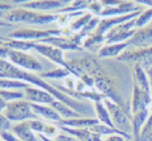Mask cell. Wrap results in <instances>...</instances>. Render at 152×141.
Masks as SVG:
<instances>
[{"label": "cell", "mask_w": 152, "mask_h": 141, "mask_svg": "<svg viewBox=\"0 0 152 141\" xmlns=\"http://www.w3.org/2000/svg\"><path fill=\"white\" fill-rule=\"evenodd\" d=\"M68 66L73 77L78 78L80 74L89 75L94 82V91L101 94L104 99H110L116 104L123 105L116 81L103 69V66L94 57L85 55L81 58H75V60L69 61Z\"/></svg>", "instance_id": "cell-1"}, {"label": "cell", "mask_w": 152, "mask_h": 141, "mask_svg": "<svg viewBox=\"0 0 152 141\" xmlns=\"http://www.w3.org/2000/svg\"><path fill=\"white\" fill-rule=\"evenodd\" d=\"M57 13H42L37 11L16 7L15 9L4 13L0 19L8 24H29V25H48L57 21Z\"/></svg>", "instance_id": "cell-2"}, {"label": "cell", "mask_w": 152, "mask_h": 141, "mask_svg": "<svg viewBox=\"0 0 152 141\" xmlns=\"http://www.w3.org/2000/svg\"><path fill=\"white\" fill-rule=\"evenodd\" d=\"M3 115L7 117L11 123H15V124L29 121V120H39L40 119V117L34 113L33 108H32V103L24 100V99L8 102V105L4 110Z\"/></svg>", "instance_id": "cell-3"}, {"label": "cell", "mask_w": 152, "mask_h": 141, "mask_svg": "<svg viewBox=\"0 0 152 141\" xmlns=\"http://www.w3.org/2000/svg\"><path fill=\"white\" fill-rule=\"evenodd\" d=\"M103 103L106 105V108L109 110V113L115 128L122 132H126L128 134L132 133V123H131L130 111L126 110L123 105H119L115 102L110 100V99H103Z\"/></svg>", "instance_id": "cell-4"}, {"label": "cell", "mask_w": 152, "mask_h": 141, "mask_svg": "<svg viewBox=\"0 0 152 141\" xmlns=\"http://www.w3.org/2000/svg\"><path fill=\"white\" fill-rule=\"evenodd\" d=\"M64 36L62 29L56 28V29H16V31L11 32L8 34L10 39L19 40V41H28V42H40V41L49 39V37H58Z\"/></svg>", "instance_id": "cell-5"}, {"label": "cell", "mask_w": 152, "mask_h": 141, "mask_svg": "<svg viewBox=\"0 0 152 141\" xmlns=\"http://www.w3.org/2000/svg\"><path fill=\"white\" fill-rule=\"evenodd\" d=\"M7 60L11 63H13L15 66H17L19 69H23L29 73H37L42 70V63L36 57L29 54L28 52L10 50Z\"/></svg>", "instance_id": "cell-6"}, {"label": "cell", "mask_w": 152, "mask_h": 141, "mask_svg": "<svg viewBox=\"0 0 152 141\" xmlns=\"http://www.w3.org/2000/svg\"><path fill=\"white\" fill-rule=\"evenodd\" d=\"M116 60L121 62H135L136 65H140L143 69L147 70L152 67V48L126 50Z\"/></svg>", "instance_id": "cell-7"}, {"label": "cell", "mask_w": 152, "mask_h": 141, "mask_svg": "<svg viewBox=\"0 0 152 141\" xmlns=\"http://www.w3.org/2000/svg\"><path fill=\"white\" fill-rule=\"evenodd\" d=\"M33 50H36L37 53H40L41 55H44L45 58L50 60L53 63L58 65L60 67H66L68 66V61H65V57H64V50L56 48V46L48 45V44H42V42H34Z\"/></svg>", "instance_id": "cell-8"}, {"label": "cell", "mask_w": 152, "mask_h": 141, "mask_svg": "<svg viewBox=\"0 0 152 141\" xmlns=\"http://www.w3.org/2000/svg\"><path fill=\"white\" fill-rule=\"evenodd\" d=\"M69 4H70V0H33V1H23L21 7L27 8V9L45 13V11L46 12L53 9L61 11Z\"/></svg>", "instance_id": "cell-9"}, {"label": "cell", "mask_w": 152, "mask_h": 141, "mask_svg": "<svg viewBox=\"0 0 152 141\" xmlns=\"http://www.w3.org/2000/svg\"><path fill=\"white\" fill-rule=\"evenodd\" d=\"M140 11H142V8H140L139 4H136V1H124V0H121L119 4L115 5V7L103 8L99 17L107 19V17H116V16H123V15L140 12Z\"/></svg>", "instance_id": "cell-10"}, {"label": "cell", "mask_w": 152, "mask_h": 141, "mask_svg": "<svg viewBox=\"0 0 152 141\" xmlns=\"http://www.w3.org/2000/svg\"><path fill=\"white\" fill-rule=\"evenodd\" d=\"M23 92H24V100L32 103V104L52 105L57 100L50 92H48V91H45L42 89H39V87H34V86H29Z\"/></svg>", "instance_id": "cell-11"}, {"label": "cell", "mask_w": 152, "mask_h": 141, "mask_svg": "<svg viewBox=\"0 0 152 141\" xmlns=\"http://www.w3.org/2000/svg\"><path fill=\"white\" fill-rule=\"evenodd\" d=\"M151 102H152V94L145 92V91H143L142 89H139L138 86L134 84L132 98H131V103H130L131 115L139 112L142 110H145V108H150Z\"/></svg>", "instance_id": "cell-12"}, {"label": "cell", "mask_w": 152, "mask_h": 141, "mask_svg": "<svg viewBox=\"0 0 152 141\" xmlns=\"http://www.w3.org/2000/svg\"><path fill=\"white\" fill-rule=\"evenodd\" d=\"M42 44H48V45L56 46V48L61 49V50H82V45L77 41V39L74 37V34L70 37L65 36H58V37H49L42 41H40Z\"/></svg>", "instance_id": "cell-13"}, {"label": "cell", "mask_w": 152, "mask_h": 141, "mask_svg": "<svg viewBox=\"0 0 152 141\" xmlns=\"http://www.w3.org/2000/svg\"><path fill=\"white\" fill-rule=\"evenodd\" d=\"M128 46H135L136 49L152 48V23L144 28L136 29L135 34L128 41Z\"/></svg>", "instance_id": "cell-14"}, {"label": "cell", "mask_w": 152, "mask_h": 141, "mask_svg": "<svg viewBox=\"0 0 152 141\" xmlns=\"http://www.w3.org/2000/svg\"><path fill=\"white\" fill-rule=\"evenodd\" d=\"M34 113L40 117L41 120H45L48 123H56V124H60L62 121V117L61 115L54 110L52 105H44V104H32Z\"/></svg>", "instance_id": "cell-15"}, {"label": "cell", "mask_w": 152, "mask_h": 141, "mask_svg": "<svg viewBox=\"0 0 152 141\" xmlns=\"http://www.w3.org/2000/svg\"><path fill=\"white\" fill-rule=\"evenodd\" d=\"M97 117H75V119H64L58 124V127H66V128H75V129H90L98 124Z\"/></svg>", "instance_id": "cell-16"}, {"label": "cell", "mask_w": 152, "mask_h": 141, "mask_svg": "<svg viewBox=\"0 0 152 141\" xmlns=\"http://www.w3.org/2000/svg\"><path fill=\"white\" fill-rule=\"evenodd\" d=\"M151 116V111L150 108H145L142 110L136 113L131 115V123H132V139L138 140V137L140 136V132H142L143 127L145 125L148 117Z\"/></svg>", "instance_id": "cell-17"}, {"label": "cell", "mask_w": 152, "mask_h": 141, "mask_svg": "<svg viewBox=\"0 0 152 141\" xmlns=\"http://www.w3.org/2000/svg\"><path fill=\"white\" fill-rule=\"evenodd\" d=\"M11 132L17 136L21 141H40V139L36 136L33 131H32L29 121H24V123H17L13 124L11 128Z\"/></svg>", "instance_id": "cell-18"}, {"label": "cell", "mask_w": 152, "mask_h": 141, "mask_svg": "<svg viewBox=\"0 0 152 141\" xmlns=\"http://www.w3.org/2000/svg\"><path fill=\"white\" fill-rule=\"evenodd\" d=\"M128 42L122 44H104L101 49H98L97 54L99 58H118L123 52H126Z\"/></svg>", "instance_id": "cell-19"}, {"label": "cell", "mask_w": 152, "mask_h": 141, "mask_svg": "<svg viewBox=\"0 0 152 141\" xmlns=\"http://www.w3.org/2000/svg\"><path fill=\"white\" fill-rule=\"evenodd\" d=\"M134 84L138 86L139 89H142L145 92H151V86H150V79H148L147 75V70L143 69L140 65H136L134 66Z\"/></svg>", "instance_id": "cell-20"}, {"label": "cell", "mask_w": 152, "mask_h": 141, "mask_svg": "<svg viewBox=\"0 0 152 141\" xmlns=\"http://www.w3.org/2000/svg\"><path fill=\"white\" fill-rule=\"evenodd\" d=\"M94 111H95V115H97V119L101 124H104L110 128H115L114 125L113 120H111V116L109 113V110L106 108L103 102H97L94 103Z\"/></svg>", "instance_id": "cell-21"}, {"label": "cell", "mask_w": 152, "mask_h": 141, "mask_svg": "<svg viewBox=\"0 0 152 141\" xmlns=\"http://www.w3.org/2000/svg\"><path fill=\"white\" fill-rule=\"evenodd\" d=\"M31 84L25 83V82L15 81V79H7V78H0V90H15V91H24Z\"/></svg>", "instance_id": "cell-22"}, {"label": "cell", "mask_w": 152, "mask_h": 141, "mask_svg": "<svg viewBox=\"0 0 152 141\" xmlns=\"http://www.w3.org/2000/svg\"><path fill=\"white\" fill-rule=\"evenodd\" d=\"M72 71L66 67H57L54 70H49V71L41 73L40 77L42 79H66L69 77H72Z\"/></svg>", "instance_id": "cell-23"}, {"label": "cell", "mask_w": 152, "mask_h": 141, "mask_svg": "<svg viewBox=\"0 0 152 141\" xmlns=\"http://www.w3.org/2000/svg\"><path fill=\"white\" fill-rule=\"evenodd\" d=\"M90 1L89 0H77V1H70L69 5H66L64 9L58 11V13H77L85 12L89 8Z\"/></svg>", "instance_id": "cell-24"}, {"label": "cell", "mask_w": 152, "mask_h": 141, "mask_svg": "<svg viewBox=\"0 0 152 141\" xmlns=\"http://www.w3.org/2000/svg\"><path fill=\"white\" fill-rule=\"evenodd\" d=\"M52 107L60 113L62 119H75V117H82L80 113H77L75 111H73L69 105L64 104V103H61L58 100H56L53 104H52Z\"/></svg>", "instance_id": "cell-25"}, {"label": "cell", "mask_w": 152, "mask_h": 141, "mask_svg": "<svg viewBox=\"0 0 152 141\" xmlns=\"http://www.w3.org/2000/svg\"><path fill=\"white\" fill-rule=\"evenodd\" d=\"M152 21V8H147V9L142 11L140 15L135 19V26L136 29L144 28L148 24H151Z\"/></svg>", "instance_id": "cell-26"}, {"label": "cell", "mask_w": 152, "mask_h": 141, "mask_svg": "<svg viewBox=\"0 0 152 141\" xmlns=\"http://www.w3.org/2000/svg\"><path fill=\"white\" fill-rule=\"evenodd\" d=\"M0 99H4L7 102L21 100V99H24V92L15 90H0Z\"/></svg>", "instance_id": "cell-27"}, {"label": "cell", "mask_w": 152, "mask_h": 141, "mask_svg": "<svg viewBox=\"0 0 152 141\" xmlns=\"http://www.w3.org/2000/svg\"><path fill=\"white\" fill-rule=\"evenodd\" d=\"M135 141H152V115L148 117L147 123L140 132V136Z\"/></svg>", "instance_id": "cell-28"}, {"label": "cell", "mask_w": 152, "mask_h": 141, "mask_svg": "<svg viewBox=\"0 0 152 141\" xmlns=\"http://www.w3.org/2000/svg\"><path fill=\"white\" fill-rule=\"evenodd\" d=\"M102 11H103V5H102L101 0H93V1H90L89 4V8H87V12H90L91 15H94V16H98L102 13Z\"/></svg>", "instance_id": "cell-29"}, {"label": "cell", "mask_w": 152, "mask_h": 141, "mask_svg": "<svg viewBox=\"0 0 152 141\" xmlns=\"http://www.w3.org/2000/svg\"><path fill=\"white\" fill-rule=\"evenodd\" d=\"M17 1H3V0H0V17L4 13L15 9V8H16V5H15Z\"/></svg>", "instance_id": "cell-30"}, {"label": "cell", "mask_w": 152, "mask_h": 141, "mask_svg": "<svg viewBox=\"0 0 152 141\" xmlns=\"http://www.w3.org/2000/svg\"><path fill=\"white\" fill-rule=\"evenodd\" d=\"M11 128H12L11 121L1 113V115H0V134L4 133V132H10Z\"/></svg>", "instance_id": "cell-31"}, {"label": "cell", "mask_w": 152, "mask_h": 141, "mask_svg": "<svg viewBox=\"0 0 152 141\" xmlns=\"http://www.w3.org/2000/svg\"><path fill=\"white\" fill-rule=\"evenodd\" d=\"M54 140L56 141H81V140H78L77 137L72 136V134H69V133H65V132H62L61 134H58Z\"/></svg>", "instance_id": "cell-32"}, {"label": "cell", "mask_w": 152, "mask_h": 141, "mask_svg": "<svg viewBox=\"0 0 152 141\" xmlns=\"http://www.w3.org/2000/svg\"><path fill=\"white\" fill-rule=\"evenodd\" d=\"M103 141H128L124 136H121V134H110V136L103 137Z\"/></svg>", "instance_id": "cell-33"}, {"label": "cell", "mask_w": 152, "mask_h": 141, "mask_svg": "<svg viewBox=\"0 0 152 141\" xmlns=\"http://www.w3.org/2000/svg\"><path fill=\"white\" fill-rule=\"evenodd\" d=\"M10 50H11V49H8V48H5V46L0 45V58H1V60H7Z\"/></svg>", "instance_id": "cell-34"}, {"label": "cell", "mask_w": 152, "mask_h": 141, "mask_svg": "<svg viewBox=\"0 0 152 141\" xmlns=\"http://www.w3.org/2000/svg\"><path fill=\"white\" fill-rule=\"evenodd\" d=\"M8 102L4 100V99H0V112H4V110L7 108Z\"/></svg>", "instance_id": "cell-35"}, {"label": "cell", "mask_w": 152, "mask_h": 141, "mask_svg": "<svg viewBox=\"0 0 152 141\" xmlns=\"http://www.w3.org/2000/svg\"><path fill=\"white\" fill-rule=\"evenodd\" d=\"M147 75H148V79H150V86H151V92H152V67L147 69Z\"/></svg>", "instance_id": "cell-36"}, {"label": "cell", "mask_w": 152, "mask_h": 141, "mask_svg": "<svg viewBox=\"0 0 152 141\" xmlns=\"http://www.w3.org/2000/svg\"><path fill=\"white\" fill-rule=\"evenodd\" d=\"M39 139L41 141H56L54 139H50V137H46V136H39Z\"/></svg>", "instance_id": "cell-37"}, {"label": "cell", "mask_w": 152, "mask_h": 141, "mask_svg": "<svg viewBox=\"0 0 152 141\" xmlns=\"http://www.w3.org/2000/svg\"><path fill=\"white\" fill-rule=\"evenodd\" d=\"M150 111H151V115H152V102H151V105H150Z\"/></svg>", "instance_id": "cell-38"}, {"label": "cell", "mask_w": 152, "mask_h": 141, "mask_svg": "<svg viewBox=\"0 0 152 141\" xmlns=\"http://www.w3.org/2000/svg\"><path fill=\"white\" fill-rule=\"evenodd\" d=\"M1 113H3V112H0V115H1Z\"/></svg>", "instance_id": "cell-39"}, {"label": "cell", "mask_w": 152, "mask_h": 141, "mask_svg": "<svg viewBox=\"0 0 152 141\" xmlns=\"http://www.w3.org/2000/svg\"><path fill=\"white\" fill-rule=\"evenodd\" d=\"M0 141H3V140H1V139H0Z\"/></svg>", "instance_id": "cell-40"}]
</instances>
